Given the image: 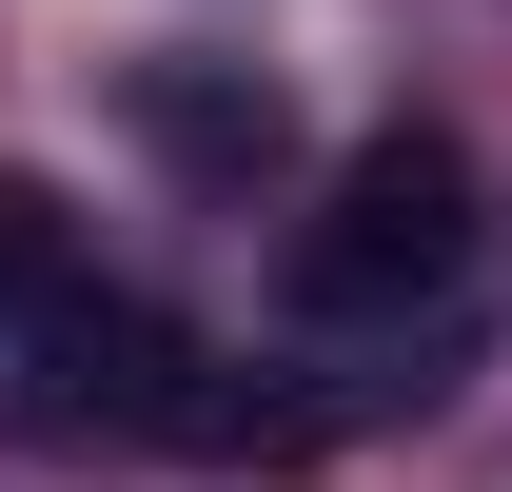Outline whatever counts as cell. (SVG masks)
Listing matches in <instances>:
<instances>
[{"label": "cell", "mask_w": 512, "mask_h": 492, "mask_svg": "<svg viewBox=\"0 0 512 492\" xmlns=\"http://www.w3.org/2000/svg\"><path fill=\"white\" fill-rule=\"evenodd\" d=\"M453 276H473V158L453 138H355L335 158V197L296 217V315H434Z\"/></svg>", "instance_id": "6da1fadb"}, {"label": "cell", "mask_w": 512, "mask_h": 492, "mask_svg": "<svg viewBox=\"0 0 512 492\" xmlns=\"http://www.w3.org/2000/svg\"><path fill=\"white\" fill-rule=\"evenodd\" d=\"M20 414H60V433H178V335L138 296H40V335H20V374H0Z\"/></svg>", "instance_id": "7a4b0ae2"}, {"label": "cell", "mask_w": 512, "mask_h": 492, "mask_svg": "<svg viewBox=\"0 0 512 492\" xmlns=\"http://www.w3.org/2000/svg\"><path fill=\"white\" fill-rule=\"evenodd\" d=\"M138 138L178 158V178H217V197H256L276 158H296V99L256 60H138Z\"/></svg>", "instance_id": "3957f363"}]
</instances>
